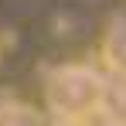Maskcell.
<instances>
[{"label":"cell","mask_w":126,"mask_h":126,"mask_svg":"<svg viewBox=\"0 0 126 126\" xmlns=\"http://www.w3.org/2000/svg\"><path fill=\"white\" fill-rule=\"evenodd\" d=\"M95 126H126V119H99Z\"/></svg>","instance_id":"cell-6"},{"label":"cell","mask_w":126,"mask_h":126,"mask_svg":"<svg viewBox=\"0 0 126 126\" xmlns=\"http://www.w3.org/2000/svg\"><path fill=\"white\" fill-rule=\"evenodd\" d=\"M48 126H89V123H79V119H51Z\"/></svg>","instance_id":"cell-5"},{"label":"cell","mask_w":126,"mask_h":126,"mask_svg":"<svg viewBox=\"0 0 126 126\" xmlns=\"http://www.w3.org/2000/svg\"><path fill=\"white\" fill-rule=\"evenodd\" d=\"M0 126H48V119L24 99H0Z\"/></svg>","instance_id":"cell-4"},{"label":"cell","mask_w":126,"mask_h":126,"mask_svg":"<svg viewBox=\"0 0 126 126\" xmlns=\"http://www.w3.org/2000/svg\"><path fill=\"white\" fill-rule=\"evenodd\" d=\"M102 119H126V75L102 72Z\"/></svg>","instance_id":"cell-3"},{"label":"cell","mask_w":126,"mask_h":126,"mask_svg":"<svg viewBox=\"0 0 126 126\" xmlns=\"http://www.w3.org/2000/svg\"><path fill=\"white\" fill-rule=\"evenodd\" d=\"M44 106L55 119L89 123L102 109V72L85 62L51 68L44 75Z\"/></svg>","instance_id":"cell-1"},{"label":"cell","mask_w":126,"mask_h":126,"mask_svg":"<svg viewBox=\"0 0 126 126\" xmlns=\"http://www.w3.org/2000/svg\"><path fill=\"white\" fill-rule=\"evenodd\" d=\"M102 62L109 72L126 75V17H112L102 34Z\"/></svg>","instance_id":"cell-2"},{"label":"cell","mask_w":126,"mask_h":126,"mask_svg":"<svg viewBox=\"0 0 126 126\" xmlns=\"http://www.w3.org/2000/svg\"><path fill=\"white\" fill-rule=\"evenodd\" d=\"M0 55H3V38H0Z\"/></svg>","instance_id":"cell-7"}]
</instances>
